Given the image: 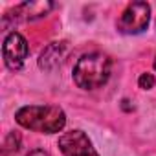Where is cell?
Masks as SVG:
<instances>
[{"mask_svg": "<svg viewBox=\"0 0 156 156\" xmlns=\"http://www.w3.org/2000/svg\"><path fill=\"white\" fill-rule=\"evenodd\" d=\"M20 151V136L17 132H9L2 145V156H17Z\"/></svg>", "mask_w": 156, "mask_h": 156, "instance_id": "obj_8", "label": "cell"}, {"mask_svg": "<svg viewBox=\"0 0 156 156\" xmlns=\"http://www.w3.org/2000/svg\"><path fill=\"white\" fill-rule=\"evenodd\" d=\"M59 149L64 156H99L83 130H68L59 138Z\"/></svg>", "mask_w": 156, "mask_h": 156, "instance_id": "obj_5", "label": "cell"}, {"mask_svg": "<svg viewBox=\"0 0 156 156\" xmlns=\"http://www.w3.org/2000/svg\"><path fill=\"white\" fill-rule=\"evenodd\" d=\"M2 55H4V62L9 70H20L22 64L26 62L28 55H30V46L20 33L11 31L4 39Z\"/></svg>", "mask_w": 156, "mask_h": 156, "instance_id": "obj_4", "label": "cell"}, {"mask_svg": "<svg viewBox=\"0 0 156 156\" xmlns=\"http://www.w3.org/2000/svg\"><path fill=\"white\" fill-rule=\"evenodd\" d=\"M154 83H156V79H154L152 73H141L140 79H138V85H140V88H143V90H151V88L154 87Z\"/></svg>", "mask_w": 156, "mask_h": 156, "instance_id": "obj_9", "label": "cell"}, {"mask_svg": "<svg viewBox=\"0 0 156 156\" xmlns=\"http://www.w3.org/2000/svg\"><path fill=\"white\" fill-rule=\"evenodd\" d=\"M154 66H156V62H154Z\"/></svg>", "mask_w": 156, "mask_h": 156, "instance_id": "obj_11", "label": "cell"}, {"mask_svg": "<svg viewBox=\"0 0 156 156\" xmlns=\"http://www.w3.org/2000/svg\"><path fill=\"white\" fill-rule=\"evenodd\" d=\"M51 8H53L51 2H24V4H19L13 13H17L15 19H20V20H35V19L44 17Z\"/></svg>", "mask_w": 156, "mask_h": 156, "instance_id": "obj_7", "label": "cell"}, {"mask_svg": "<svg viewBox=\"0 0 156 156\" xmlns=\"http://www.w3.org/2000/svg\"><path fill=\"white\" fill-rule=\"evenodd\" d=\"M15 119L20 127L42 132V134H53L64 129L66 116L62 108L53 105H30L17 110Z\"/></svg>", "mask_w": 156, "mask_h": 156, "instance_id": "obj_1", "label": "cell"}, {"mask_svg": "<svg viewBox=\"0 0 156 156\" xmlns=\"http://www.w3.org/2000/svg\"><path fill=\"white\" fill-rule=\"evenodd\" d=\"M112 62L105 53H87L77 61L73 68V81L83 90H94L103 87L110 77Z\"/></svg>", "mask_w": 156, "mask_h": 156, "instance_id": "obj_2", "label": "cell"}, {"mask_svg": "<svg viewBox=\"0 0 156 156\" xmlns=\"http://www.w3.org/2000/svg\"><path fill=\"white\" fill-rule=\"evenodd\" d=\"M151 19V8L147 2H132L125 8L118 20V30L125 35H138L145 31Z\"/></svg>", "mask_w": 156, "mask_h": 156, "instance_id": "obj_3", "label": "cell"}, {"mask_svg": "<svg viewBox=\"0 0 156 156\" xmlns=\"http://www.w3.org/2000/svg\"><path fill=\"white\" fill-rule=\"evenodd\" d=\"M66 51H68V42L66 41L51 42L48 48L42 50V53L39 57V66L42 70H53V68H57L64 61Z\"/></svg>", "mask_w": 156, "mask_h": 156, "instance_id": "obj_6", "label": "cell"}, {"mask_svg": "<svg viewBox=\"0 0 156 156\" xmlns=\"http://www.w3.org/2000/svg\"><path fill=\"white\" fill-rule=\"evenodd\" d=\"M26 156H50L46 151H42V149H35V151H31L30 154H26Z\"/></svg>", "mask_w": 156, "mask_h": 156, "instance_id": "obj_10", "label": "cell"}]
</instances>
